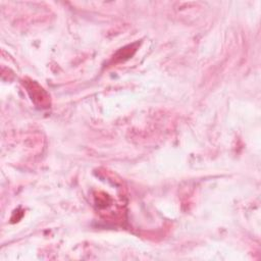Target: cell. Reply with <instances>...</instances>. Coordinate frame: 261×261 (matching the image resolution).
I'll return each instance as SVG.
<instances>
[{"label":"cell","instance_id":"obj_1","mask_svg":"<svg viewBox=\"0 0 261 261\" xmlns=\"http://www.w3.org/2000/svg\"><path fill=\"white\" fill-rule=\"evenodd\" d=\"M25 88H27L32 100L36 104H38L40 107H48L49 96L37 83H35L33 81L25 82Z\"/></svg>","mask_w":261,"mask_h":261}]
</instances>
